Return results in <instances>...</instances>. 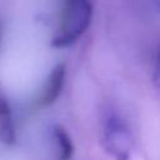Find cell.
<instances>
[{
  "label": "cell",
  "mask_w": 160,
  "mask_h": 160,
  "mask_svg": "<svg viewBox=\"0 0 160 160\" xmlns=\"http://www.w3.org/2000/svg\"><path fill=\"white\" fill-rule=\"evenodd\" d=\"M152 80L155 86L159 89L160 91V49L156 52L155 56V62H154V74H152Z\"/></svg>",
  "instance_id": "6"
},
{
  "label": "cell",
  "mask_w": 160,
  "mask_h": 160,
  "mask_svg": "<svg viewBox=\"0 0 160 160\" xmlns=\"http://www.w3.org/2000/svg\"><path fill=\"white\" fill-rule=\"evenodd\" d=\"M0 40H1V21H0Z\"/></svg>",
  "instance_id": "8"
},
{
  "label": "cell",
  "mask_w": 160,
  "mask_h": 160,
  "mask_svg": "<svg viewBox=\"0 0 160 160\" xmlns=\"http://www.w3.org/2000/svg\"><path fill=\"white\" fill-rule=\"evenodd\" d=\"M65 75H66L65 64H59L51 70L46 80V84L44 86V90L41 92V96L39 98V106L46 108L56 101V99L61 94L65 82Z\"/></svg>",
  "instance_id": "3"
},
{
  "label": "cell",
  "mask_w": 160,
  "mask_h": 160,
  "mask_svg": "<svg viewBox=\"0 0 160 160\" xmlns=\"http://www.w3.org/2000/svg\"><path fill=\"white\" fill-rule=\"evenodd\" d=\"M102 145L115 160H129L134 149V139L128 125L118 116L106 119L102 130Z\"/></svg>",
  "instance_id": "2"
},
{
  "label": "cell",
  "mask_w": 160,
  "mask_h": 160,
  "mask_svg": "<svg viewBox=\"0 0 160 160\" xmlns=\"http://www.w3.org/2000/svg\"><path fill=\"white\" fill-rule=\"evenodd\" d=\"M91 18V0H65L59 29L51 40V45L54 48H65L74 44L86 31Z\"/></svg>",
  "instance_id": "1"
},
{
  "label": "cell",
  "mask_w": 160,
  "mask_h": 160,
  "mask_svg": "<svg viewBox=\"0 0 160 160\" xmlns=\"http://www.w3.org/2000/svg\"><path fill=\"white\" fill-rule=\"evenodd\" d=\"M151 1H152L154 6H155L156 9H159V10H160V0H151Z\"/></svg>",
  "instance_id": "7"
},
{
  "label": "cell",
  "mask_w": 160,
  "mask_h": 160,
  "mask_svg": "<svg viewBox=\"0 0 160 160\" xmlns=\"http://www.w3.org/2000/svg\"><path fill=\"white\" fill-rule=\"evenodd\" d=\"M54 138L56 140V145L59 150L58 160H70L74 154V145L68 131L62 126L56 125L54 128Z\"/></svg>",
  "instance_id": "5"
},
{
  "label": "cell",
  "mask_w": 160,
  "mask_h": 160,
  "mask_svg": "<svg viewBox=\"0 0 160 160\" xmlns=\"http://www.w3.org/2000/svg\"><path fill=\"white\" fill-rule=\"evenodd\" d=\"M0 140L8 146L14 145L16 141V132L11 109L2 96H0Z\"/></svg>",
  "instance_id": "4"
}]
</instances>
